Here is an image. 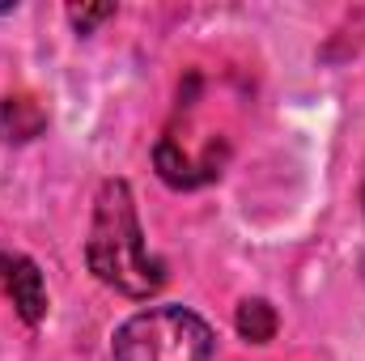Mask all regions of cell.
Segmentation results:
<instances>
[{"mask_svg": "<svg viewBox=\"0 0 365 361\" xmlns=\"http://www.w3.org/2000/svg\"><path fill=\"white\" fill-rule=\"evenodd\" d=\"M86 260L93 276L123 298H149L166 285V264L149 255L132 187L123 179H106L98 187Z\"/></svg>", "mask_w": 365, "mask_h": 361, "instance_id": "cell-1", "label": "cell"}, {"mask_svg": "<svg viewBox=\"0 0 365 361\" xmlns=\"http://www.w3.org/2000/svg\"><path fill=\"white\" fill-rule=\"evenodd\" d=\"M212 327L187 306H153L115 332V361H212Z\"/></svg>", "mask_w": 365, "mask_h": 361, "instance_id": "cell-2", "label": "cell"}, {"mask_svg": "<svg viewBox=\"0 0 365 361\" xmlns=\"http://www.w3.org/2000/svg\"><path fill=\"white\" fill-rule=\"evenodd\" d=\"M0 285H4V293L13 298L17 315H21L30 327H38L43 315H47V289H43L38 264L26 260V255H4V251H0Z\"/></svg>", "mask_w": 365, "mask_h": 361, "instance_id": "cell-3", "label": "cell"}, {"mask_svg": "<svg viewBox=\"0 0 365 361\" xmlns=\"http://www.w3.org/2000/svg\"><path fill=\"white\" fill-rule=\"evenodd\" d=\"M153 162H158V175L170 183V187H200V183L217 179L221 175V158H217V149L208 153V158H187L175 141H162L158 149H153Z\"/></svg>", "mask_w": 365, "mask_h": 361, "instance_id": "cell-4", "label": "cell"}, {"mask_svg": "<svg viewBox=\"0 0 365 361\" xmlns=\"http://www.w3.org/2000/svg\"><path fill=\"white\" fill-rule=\"evenodd\" d=\"M43 128H47V115H43L38 102H30V98H0V136L4 141L26 145Z\"/></svg>", "mask_w": 365, "mask_h": 361, "instance_id": "cell-5", "label": "cell"}, {"mask_svg": "<svg viewBox=\"0 0 365 361\" xmlns=\"http://www.w3.org/2000/svg\"><path fill=\"white\" fill-rule=\"evenodd\" d=\"M234 327H238V336H242V340H251V345H268V340L276 336L272 302H264V298H247V302H238Z\"/></svg>", "mask_w": 365, "mask_h": 361, "instance_id": "cell-6", "label": "cell"}, {"mask_svg": "<svg viewBox=\"0 0 365 361\" xmlns=\"http://www.w3.org/2000/svg\"><path fill=\"white\" fill-rule=\"evenodd\" d=\"M110 17H115V4H68V21L77 34H93Z\"/></svg>", "mask_w": 365, "mask_h": 361, "instance_id": "cell-7", "label": "cell"}, {"mask_svg": "<svg viewBox=\"0 0 365 361\" xmlns=\"http://www.w3.org/2000/svg\"><path fill=\"white\" fill-rule=\"evenodd\" d=\"M361 200H365V191H361Z\"/></svg>", "mask_w": 365, "mask_h": 361, "instance_id": "cell-8", "label": "cell"}]
</instances>
